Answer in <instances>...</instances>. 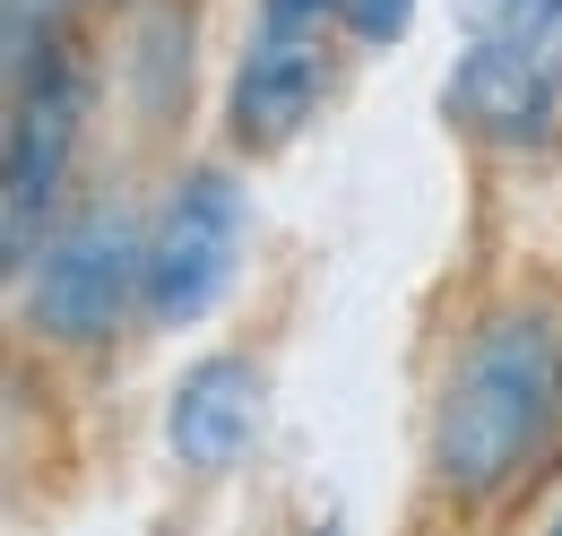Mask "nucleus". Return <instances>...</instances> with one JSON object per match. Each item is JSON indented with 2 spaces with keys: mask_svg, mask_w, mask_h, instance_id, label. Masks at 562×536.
Instances as JSON below:
<instances>
[{
  "mask_svg": "<svg viewBox=\"0 0 562 536\" xmlns=\"http://www.w3.org/2000/svg\"><path fill=\"white\" fill-rule=\"evenodd\" d=\"M562 424V330L546 303H493L459 337L432 424H424V468L432 493L459 511H493L519 476L537 468L546 433Z\"/></svg>",
  "mask_w": 562,
  "mask_h": 536,
  "instance_id": "nucleus-1",
  "label": "nucleus"
},
{
  "mask_svg": "<svg viewBox=\"0 0 562 536\" xmlns=\"http://www.w3.org/2000/svg\"><path fill=\"white\" fill-rule=\"evenodd\" d=\"M441 113L493 156H546L562 138V0H459Z\"/></svg>",
  "mask_w": 562,
  "mask_h": 536,
  "instance_id": "nucleus-2",
  "label": "nucleus"
},
{
  "mask_svg": "<svg viewBox=\"0 0 562 536\" xmlns=\"http://www.w3.org/2000/svg\"><path fill=\"white\" fill-rule=\"evenodd\" d=\"M147 294V225L131 200H87L78 216H61L35 260L18 268V312L26 330L61 355H95L113 346L122 321Z\"/></svg>",
  "mask_w": 562,
  "mask_h": 536,
  "instance_id": "nucleus-3",
  "label": "nucleus"
},
{
  "mask_svg": "<svg viewBox=\"0 0 562 536\" xmlns=\"http://www.w3.org/2000/svg\"><path fill=\"white\" fill-rule=\"evenodd\" d=\"M243 225H251V200L225 165H191L173 174V191L147 225V294H139V321L147 330H191L209 321L216 294L234 286L243 268Z\"/></svg>",
  "mask_w": 562,
  "mask_h": 536,
  "instance_id": "nucleus-4",
  "label": "nucleus"
},
{
  "mask_svg": "<svg viewBox=\"0 0 562 536\" xmlns=\"http://www.w3.org/2000/svg\"><path fill=\"white\" fill-rule=\"evenodd\" d=\"M9 174H0V225H9V277L35 260V243L61 225L53 208L70 191L78 131H87V69L18 53L9 69Z\"/></svg>",
  "mask_w": 562,
  "mask_h": 536,
  "instance_id": "nucleus-5",
  "label": "nucleus"
},
{
  "mask_svg": "<svg viewBox=\"0 0 562 536\" xmlns=\"http://www.w3.org/2000/svg\"><path fill=\"white\" fill-rule=\"evenodd\" d=\"M338 35L347 26H278L260 18L243 62L225 78V138L243 156H278L321 122L329 87H338Z\"/></svg>",
  "mask_w": 562,
  "mask_h": 536,
  "instance_id": "nucleus-6",
  "label": "nucleus"
},
{
  "mask_svg": "<svg viewBox=\"0 0 562 536\" xmlns=\"http://www.w3.org/2000/svg\"><path fill=\"white\" fill-rule=\"evenodd\" d=\"M260 415H269V372L251 355H200L173 390H165V450L173 468L191 476H234L260 442Z\"/></svg>",
  "mask_w": 562,
  "mask_h": 536,
  "instance_id": "nucleus-7",
  "label": "nucleus"
},
{
  "mask_svg": "<svg viewBox=\"0 0 562 536\" xmlns=\"http://www.w3.org/2000/svg\"><path fill=\"white\" fill-rule=\"evenodd\" d=\"M416 0H347V44H398Z\"/></svg>",
  "mask_w": 562,
  "mask_h": 536,
  "instance_id": "nucleus-8",
  "label": "nucleus"
},
{
  "mask_svg": "<svg viewBox=\"0 0 562 536\" xmlns=\"http://www.w3.org/2000/svg\"><path fill=\"white\" fill-rule=\"evenodd\" d=\"M260 18H278V26H347V0H260Z\"/></svg>",
  "mask_w": 562,
  "mask_h": 536,
  "instance_id": "nucleus-9",
  "label": "nucleus"
}]
</instances>
